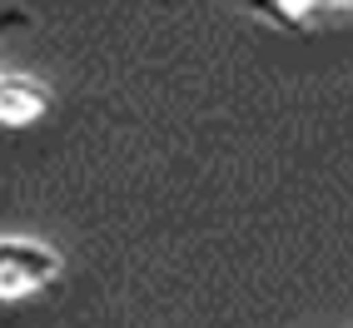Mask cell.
<instances>
[{
  "mask_svg": "<svg viewBox=\"0 0 353 328\" xmlns=\"http://www.w3.org/2000/svg\"><path fill=\"white\" fill-rule=\"evenodd\" d=\"M60 274V254L40 239H0V309L45 294Z\"/></svg>",
  "mask_w": 353,
  "mask_h": 328,
  "instance_id": "obj_1",
  "label": "cell"
},
{
  "mask_svg": "<svg viewBox=\"0 0 353 328\" xmlns=\"http://www.w3.org/2000/svg\"><path fill=\"white\" fill-rule=\"evenodd\" d=\"M254 15L284 30H314V25H328V20H348L353 6H254Z\"/></svg>",
  "mask_w": 353,
  "mask_h": 328,
  "instance_id": "obj_3",
  "label": "cell"
},
{
  "mask_svg": "<svg viewBox=\"0 0 353 328\" xmlns=\"http://www.w3.org/2000/svg\"><path fill=\"white\" fill-rule=\"evenodd\" d=\"M50 90L20 75H0V130H30L50 114Z\"/></svg>",
  "mask_w": 353,
  "mask_h": 328,
  "instance_id": "obj_2",
  "label": "cell"
}]
</instances>
